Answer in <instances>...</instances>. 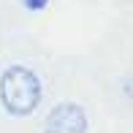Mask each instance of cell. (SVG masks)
I'll use <instances>...</instances> for the list:
<instances>
[{"mask_svg":"<svg viewBox=\"0 0 133 133\" xmlns=\"http://www.w3.org/2000/svg\"><path fill=\"white\" fill-rule=\"evenodd\" d=\"M0 103L14 117H27L41 103V82L25 65H11L0 76Z\"/></svg>","mask_w":133,"mask_h":133,"instance_id":"cell-1","label":"cell"},{"mask_svg":"<svg viewBox=\"0 0 133 133\" xmlns=\"http://www.w3.org/2000/svg\"><path fill=\"white\" fill-rule=\"evenodd\" d=\"M46 133H87V114L79 103H57L46 114Z\"/></svg>","mask_w":133,"mask_h":133,"instance_id":"cell-2","label":"cell"},{"mask_svg":"<svg viewBox=\"0 0 133 133\" xmlns=\"http://www.w3.org/2000/svg\"><path fill=\"white\" fill-rule=\"evenodd\" d=\"M22 3H25V8H30V11H41V8H46L49 0H22Z\"/></svg>","mask_w":133,"mask_h":133,"instance_id":"cell-3","label":"cell"}]
</instances>
